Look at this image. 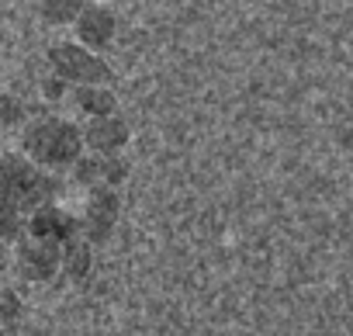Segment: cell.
Instances as JSON below:
<instances>
[{
	"instance_id": "cell-9",
	"label": "cell",
	"mask_w": 353,
	"mask_h": 336,
	"mask_svg": "<svg viewBox=\"0 0 353 336\" xmlns=\"http://www.w3.org/2000/svg\"><path fill=\"white\" fill-rule=\"evenodd\" d=\"M25 236H46V239H56L63 246V243L80 236V219L56 208V205H46L25 219Z\"/></svg>"
},
{
	"instance_id": "cell-11",
	"label": "cell",
	"mask_w": 353,
	"mask_h": 336,
	"mask_svg": "<svg viewBox=\"0 0 353 336\" xmlns=\"http://www.w3.org/2000/svg\"><path fill=\"white\" fill-rule=\"evenodd\" d=\"M73 97H77L80 111L90 115V118H108V115H114V108H118V97H114L111 87H77Z\"/></svg>"
},
{
	"instance_id": "cell-15",
	"label": "cell",
	"mask_w": 353,
	"mask_h": 336,
	"mask_svg": "<svg viewBox=\"0 0 353 336\" xmlns=\"http://www.w3.org/2000/svg\"><path fill=\"white\" fill-rule=\"evenodd\" d=\"M21 315V298L8 288H0V322H14Z\"/></svg>"
},
{
	"instance_id": "cell-12",
	"label": "cell",
	"mask_w": 353,
	"mask_h": 336,
	"mask_svg": "<svg viewBox=\"0 0 353 336\" xmlns=\"http://www.w3.org/2000/svg\"><path fill=\"white\" fill-rule=\"evenodd\" d=\"M80 11H83V0H49V4H39V14H42L49 25L77 21Z\"/></svg>"
},
{
	"instance_id": "cell-10",
	"label": "cell",
	"mask_w": 353,
	"mask_h": 336,
	"mask_svg": "<svg viewBox=\"0 0 353 336\" xmlns=\"http://www.w3.org/2000/svg\"><path fill=\"white\" fill-rule=\"evenodd\" d=\"M90 267H94V246H90L83 236L63 243V267H59V270H63L70 281L80 284V281L90 274Z\"/></svg>"
},
{
	"instance_id": "cell-4",
	"label": "cell",
	"mask_w": 353,
	"mask_h": 336,
	"mask_svg": "<svg viewBox=\"0 0 353 336\" xmlns=\"http://www.w3.org/2000/svg\"><path fill=\"white\" fill-rule=\"evenodd\" d=\"M14 267H18V277L32 284H46L63 267V246L46 236H21L14 243Z\"/></svg>"
},
{
	"instance_id": "cell-2",
	"label": "cell",
	"mask_w": 353,
	"mask_h": 336,
	"mask_svg": "<svg viewBox=\"0 0 353 336\" xmlns=\"http://www.w3.org/2000/svg\"><path fill=\"white\" fill-rule=\"evenodd\" d=\"M59 191V181L32 159H25L21 152H0V201L14 205L25 219L46 205H52Z\"/></svg>"
},
{
	"instance_id": "cell-8",
	"label": "cell",
	"mask_w": 353,
	"mask_h": 336,
	"mask_svg": "<svg viewBox=\"0 0 353 336\" xmlns=\"http://www.w3.org/2000/svg\"><path fill=\"white\" fill-rule=\"evenodd\" d=\"M73 28H77L80 46L94 52V49H101V46H108V42L114 39L118 18H114V11L104 8V4H83V11H80V18L73 21Z\"/></svg>"
},
{
	"instance_id": "cell-5",
	"label": "cell",
	"mask_w": 353,
	"mask_h": 336,
	"mask_svg": "<svg viewBox=\"0 0 353 336\" xmlns=\"http://www.w3.org/2000/svg\"><path fill=\"white\" fill-rule=\"evenodd\" d=\"M118 212H121V198L118 191L111 188H94L87 195V205H83V219H80V236L94 246V243H104L118 222Z\"/></svg>"
},
{
	"instance_id": "cell-13",
	"label": "cell",
	"mask_w": 353,
	"mask_h": 336,
	"mask_svg": "<svg viewBox=\"0 0 353 336\" xmlns=\"http://www.w3.org/2000/svg\"><path fill=\"white\" fill-rule=\"evenodd\" d=\"M21 236H25V215H21L14 205L0 201V239H11V243H18Z\"/></svg>"
},
{
	"instance_id": "cell-14",
	"label": "cell",
	"mask_w": 353,
	"mask_h": 336,
	"mask_svg": "<svg viewBox=\"0 0 353 336\" xmlns=\"http://www.w3.org/2000/svg\"><path fill=\"white\" fill-rule=\"evenodd\" d=\"M25 118H28V108L21 97L0 94V128H18V125H25Z\"/></svg>"
},
{
	"instance_id": "cell-6",
	"label": "cell",
	"mask_w": 353,
	"mask_h": 336,
	"mask_svg": "<svg viewBox=\"0 0 353 336\" xmlns=\"http://www.w3.org/2000/svg\"><path fill=\"white\" fill-rule=\"evenodd\" d=\"M83 149H90V156H118L128 139H132V128L121 115H108V118H90L83 128Z\"/></svg>"
},
{
	"instance_id": "cell-7",
	"label": "cell",
	"mask_w": 353,
	"mask_h": 336,
	"mask_svg": "<svg viewBox=\"0 0 353 336\" xmlns=\"http://www.w3.org/2000/svg\"><path fill=\"white\" fill-rule=\"evenodd\" d=\"M128 177V163L121 156H80L73 163V181L83 188H111Z\"/></svg>"
},
{
	"instance_id": "cell-1",
	"label": "cell",
	"mask_w": 353,
	"mask_h": 336,
	"mask_svg": "<svg viewBox=\"0 0 353 336\" xmlns=\"http://www.w3.org/2000/svg\"><path fill=\"white\" fill-rule=\"evenodd\" d=\"M21 156L32 159L39 170H63L73 166L83 156V135L80 125H73L70 118L59 115H42L25 121L21 128Z\"/></svg>"
},
{
	"instance_id": "cell-16",
	"label": "cell",
	"mask_w": 353,
	"mask_h": 336,
	"mask_svg": "<svg viewBox=\"0 0 353 336\" xmlns=\"http://www.w3.org/2000/svg\"><path fill=\"white\" fill-rule=\"evenodd\" d=\"M63 87H66L63 80H46V83H42V94L52 101V97H59V94H63Z\"/></svg>"
},
{
	"instance_id": "cell-3",
	"label": "cell",
	"mask_w": 353,
	"mask_h": 336,
	"mask_svg": "<svg viewBox=\"0 0 353 336\" xmlns=\"http://www.w3.org/2000/svg\"><path fill=\"white\" fill-rule=\"evenodd\" d=\"M49 66H52L56 80L73 83V90L77 87H108L111 83V66L97 52L83 49L80 42H56L49 49Z\"/></svg>"
}]
</instances>
